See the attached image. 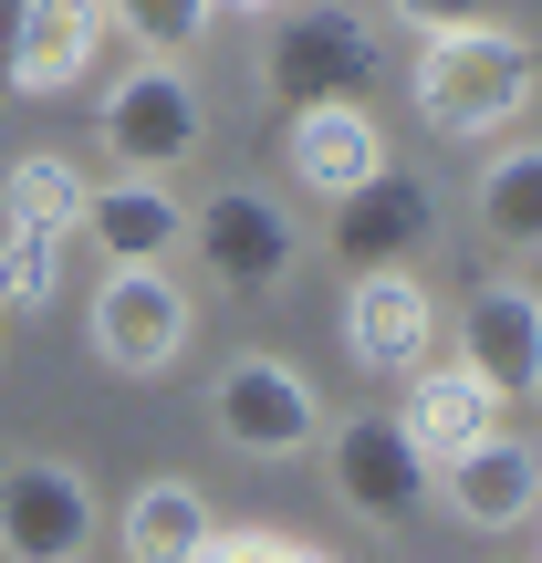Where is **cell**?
<instances>
[{
  "mask_svg": "<svg viewBox=\"0 0 542 563\" xmlns=\"http://www.w3.org/2000/svg\"><path fill=\"white\" fill-rule=\"evenodd\" d=\"M115 11V32L136 42V53H157V63H188L209 32H220V0H104Z\"/></svg>",
  "mask_w": 542,
  "mask_h": 563,
  "instance_id": "ffe728a7",
  "label": "cell"
},
{
  "mask_svg": "<svg viewBox=\"0 0 542 563\" xmlns=\"http://www.w3.org/2000/svg\"><path fill=\"white\" fill-rule=\"evenodd\" d=\"M104 32H115V11L104 0H21L11 11V95H74L84 74H95Z\"/></svg>",
  "mask_w": 542,
  "mask_h": 563,
  "instance_id": "5bb4252c",
  "label": "cell"
},
{
  "mask_svg": "<svg viewBox=\"0 0 542 563\" xmlns=\"http://www.w3.org/2000/svg\"><path fill=\"white\" fill-rule=\"evenodd\" d=\"M188 251H199V272L230 282V292H281V282L302 272V230H292V209H281L272 188H209V199L188 209Z\"/></svg>",
  "mask_w": 542,
  "mask_h": 563,
  "instance_id": "52a82bcc",
  "label": "cell"
},
{
  "mask_svg": "<svg viewBox=\"0 0 542 563\" xmlns=\"http://www.w3.org/2000/svg\"><path fill=\"white\" fill-rule=\"evenodd\" d=\"M84 241H95L104 262H178V251H188V199L167 178L115 167V178L84 199Z\"/></svg>",
  "mask_w": 542,
  "mask_h": 563,
  "instance_id": "2e32d148",
  "label": "cell"
},
{
  "mask_svg": "<svg viewBox=\"0 0 542 563\" xmlns=\"http://www.w3.org/2000/svg\"><path fill=\"white\" fill-rule=\"evenodd\" d=\"M209 428H220V449H241V460H313L323 397H313V376H302L292 355L251 344V355H230L220 386H209Z\"/></svg>",
  "mask_w": 542,
  "mask_h": 563,
  "instance_id": "277c9868",
  "label": "cell"
},
{
  "mask_svg": "<svg viewBox=\"0 0 542 563\" xmlns=\"http://www.w3.org/2000/svg\"><path fill=\"white\" fill-rule=\"evenodd\" d=\"M439 241H449V209L428 199L407 167L365 178L355 199H334V220H323V251H334L344 272H428Z\"/></svg>",
  "mask_w": 542,
  "mask_h": 563,
  "instance_id": "ba28073f",
  "label": "cell"
},
{
  "mask_svg": "<svg viewBox=\"0 0 542 563\" xmlns=\"http://www.w3.org/2000/svg\"><path fill=\"white\" fill-rule=\"evenodd\" d=\"M428 501H439L460 532H522L542 511V449L501 428V439H480V449H460V460L428 470Z\"/></svg>",
  "mask_w": 542,
  "mask_h": 563,
  "instance_id": "7c38bea8",
  "label": "cell"
},
{
  "mask_svg": "<svg viewBox=\"0 0 542 563\" xmlns=\"http://www.w3.org/2000/svg\"><path fill=\"white\" fill-rule=\"evenodd\" d=\"M199 563H334L323 543H302V532H272V522H241V532H209Z\"/></svg>",
  "mask_w": 542,
  "mask_h": 563,
  "instance_id": "7402d4cb",
  "label": "cell"
},
{
  "mask_svg": "<svg viewBox=\"0 0 542 563\" xmlns=\"http://www.w3.org/2000/svg\"><path fill=\"white\" fill-rule=\"evenodd\" d=\"M95 125H104V146H115V167H136V178H178V167L209 146L199 74H188V63H157V53H136L115 84H104Z\"/></svg>",
  "mask_w": 542,
  "mask_h": 563,
  "instance_id": "3957f363",
  "label": "cell"
},
{
  "mask_svg": "<svg viewBox=\"0 0 542 563\" xmlns=\"http://www.w3.org/2000/svg\"><path fill=\"white\" fill-rule=\"evenodd\" d=\"M323 470H334V501L365 532H407L428 511V460L397 439V418H323Z\"/></svg>",
  "mask_w": 542,
  "mask_h": 563,
  "instance_id": "9c48e42d",
  "label": "cell"
},
{
  "mask_svg": "<svg viewBox=\"0 0 542 563\" xmlns=\"http://www.w3.org/2000/svg\"><path fill=\"white\" fill-rule=\"evenodd\" d=\"M63 292V241L53 230H0V313H42Z\"/></svg>",
  "mask_w": 542,
  "mask_h": 563,
  "instance_id": "44dd1931",
  "label": "cell"
},
{
  "mask_svg": "<svg viewBox=\"0 0 542 563\" xmlns=\"http://www.w3.org/2000/svg\"><path fill=\"white\" fill-rule=\"evenodd\" d=\"M188 334H199V302H188L178 262H104L95 302H84V344H95L104 376L157 386L167 365L188 355Z\"/></svg>",
  "mask_w": 542,
  "mask_h": 563,
  "instance_id": "7a4b0ae2",
  "label": "cell"
},
{
  "mask_svg": "<svg viewBox=\"0 0 542 563\" xmlns=\"http://www.w3.org/2000/svg\"><path fill=\"white\" fill-rule=\"evenodd\" d=\"M397 386H407V397H397V439L418 449L428 470L511 428V397H501V386H480L460 355H449V365H418V376H397Z\"/></svg>",
  "mask_w": 542,
  "mask_h": 563,
  "instance_id": "4fadbf2b",
  "label": "cell"
},
{
  "mask_svg": "<svg viewBox=\"0 0 542 563\" xmlns=\"http://www.w3.org/2000/svg\"><path fill=\"white\" fill-rule=\"evenodd\" d=\"M460 365L501 397H542V292L532 282H480L460 302Z\"/></svg>",
  "mask_w": 542,
  "mask_h": 563,
  "instance_id": "9a60e30c",
  "label": "cell"
},
{
  "mask_svg": "<svg viewBox=\"0 0 542 563\" xmlns=\"http://www.w3.org/2000/svg\"><path fill=\"white\" fill-rule=\"evenodd\" d=\"M469 230L501 262H542V136H501L469 188Z\"/></svg>",
  "mask_w": 542,
  "mask_h": 563,
  "instance_id": "e0dca14e",
  "label": "cell"
},
{
  "mask_svg": "<svg viewBox=\"0 0 542 563\" xmlns=\"http://www.w3.org/2000/svg\"><path fill=\"white\" fill-rule=\"evenodd\" d=\"M220 11H230V0H220ZM241 11H281V0H241Z\"/></svg>",
  "mask_w": 542,
  "mask_h": 563,
  "instance_id": "cb8c5ba5",
  "label": "cell"
},
{
  "mask_svg": "<svg viewBox=\"0 0 542 563\" xmlns=\"http://www.w3.org/2000/svg\"><path fill=\"white\" fill-rule=\"evenodd\" d=\"M281 32L262 53L281 115H302V104H344V95H376V32H365V11H344V0H281Z\"/></svg>",
  "mask_w": 542,
  "mask_h": 563,
  "instance_id": "5b68a950",
  "label": "cell"
},
{
  "mask_svg": "<svg viewBox=\"0 0 542 563\" xmlns=\"http://www.w3.org/2000/svg\"><path fill=\"white\" fill-rule=\"evenodd\" d=\"M344 355L365 376H418L439 355V292L418 272H355L344 282Z\"/></svg>",
  "mask_w": 542,
  "mask_h": 563,
  "instance_id": "8fae6325",
  "label": "cell"
},
{
  "mask_svg": "<svg viewBox=\"0 0 542 563\" xmlns=\"http://www.w3.org/2000/svg\"><path fill=\"white\" fill-rule=\"evenodd\" d=\"M209 532H220V511L199 501V481H146L136 501H125L115 543H125V563H199Z\"/></svg>",
  "mask_w": 542,
  "mask_h": 563,
  "instance_id": "ac0fdd59",
  "label": "cell"
},
{
  "mask_svg": "<svg viewBox=\"0 0 542 563\" xmlns=\"http://www.w3.org/2000/svg\"><path fill=\"white\" fill-rule=\"evenodd\" d=\"M386 11L428 42V32H460V21H490V0H386Z\"/></svg>",
  "mask_w": 542,
  "mask_h": 563,
  "instance_id": "603a6c76",
  "label": "cell"
},
{
  "mask_svg": "<svg viewBox=\"0 0 542 563\" xmlns=\"http://www.w3.org/2000/svg\"><path fill=\"white\" fill-rule=\"evenodd\" d=\"M407 104H418L428 136L449 146H490L542 104V53L511 21H460V32H428L407 63Z\"/></svg>",
  "mask_w": 542,
  "mask_h": 563,
  "instance_id": "6da1fadb",
  "label": "cell"
},
{
  "mask_svg": "<svg viewBox=\"0 0 542 563\" xmlns=\"http://www.w3.org/2000/svg\"><path fill=\"white\" fill-rule=\"evenodd\" d=\"M104 532L95 481L74 460H0V563H84Z\"/></svg>",
  "mask_w": 542,
  "mask_h": 563,
  "instance_id": "8992f818",
  "label": "cell"
},
{
  "mask_svg": "<svg viewBox=\"0 0 542 563\" xmlns=\"http://www.w3.org/2000/svg\"><path fill=\"white\" fill-rule=\"evenodd\" d=\"M84 199H95V178H84L74 157H53V146H32V157L0 167V230H53V241H74Z\"/></svg>",
  "mask_w": 542,
  "mask_h": 563,
  "instance_id": "d6986e66",
  "label": "cell"
},
{
  "mask_svg": "<svg viewBox=\"0 0 542 563\" xmlns=\"http://www.w3.org/2000/svg\"><path fill=\"white\" fill-rule=\"evenodd\" d=\"M397 167V146H386V125H376V95H344V104H302L292 115V136H281V178L302 188V199H355L365 178H386Z\"/></svg>",
  "mask_w": 542,
  "mask_h": 563,
  "instance_id": "30bf717a",
  "label": "cell"
}]
</instances>
